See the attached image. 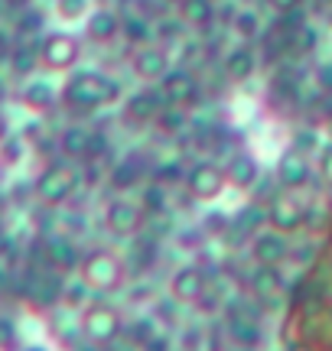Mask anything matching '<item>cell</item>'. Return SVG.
<instances>
[{
	"label": "cell",
	"instance_id": "cell-47",
	"mask_svg": "<svg viewBox=\"0 0 332 351\" xmlns=\"http://www.w3.org/2000/svg\"><path fill=\"white\" fill-rule=\"evenodd\" d=\"M3 208H7V195L0 192V215H3Z\"/></svg>",
	"mask_w": 332,
	"mask_h": 351
},
{
	"label": "cell",
	"instance_id": "cell-7",
	"mask_svg": "<svg viewBox=\"0 0 332 351\" xmlns=\"http://www.w3.org/2000/svg\"><path fill=\"white\" fill-rule=\"evenodd\" d=\"M166 289H169V300L182 302V306H195L209 293V274H205L199 263H182V267H176L169 274Z\"/></svg>",
	"mask_w": 332,
	"mask_h": 351
},
{
	"label": "cell",
	"instance_id": "cell-50",
	"mask_svg": "<svg viewBox=\"0 0 332 351\" xmlns=\"http://www.w3.org/2000/svg\"><path fill=\"white\" fill-rule=\"evenodd\" d=\"M231 351H257V348H231Z\"/></svg>",
	"mask_w": 332,
	"mask_h": 351
},
{
	"label": "cell",
	"instance_id": "cell-15",
	"mask_svg": "<svg viewBox=\"0 0 332 351\" xmlns=\"http://www.w3.org/2000/svg\"><path fill=\"white\" fill-rule=\"evenodd\" d=\"M225 176H228L231 189L248 192V189H254L257 182H261V163H257L254 153L238 150V153H231L228 156V163H225Z\"/></svg>",
	"mask_w": 332,
	"mask_h": 351
},
{
	"label": "cell",
	"instance_id": "cell-23",
	"mask_svg": "<svg viewBox=\"0 0 332 351\" xmlns=\"http://www.w3.org/2000/svg\"><path fill=\"white\" fill-rule=\"evenodd\" d=\"M154 261H156V234H134L130 238V254L124 257V267H134L137 274H147L150 267H154Z\"/></svg>",
	"mask_w": 332,
	"mask_h": 351
},
{
	"label": "cell",
	"instance_id": "cell-16",
	"mask_svg": "<svg viewBox=\"0 0 332 351\" xmlns=\"http://www.w3.org/2000/svg\"><path fill=\"white\" fill-rule=\"evenodd\" d=\"M82 23L91 43H115L121 36V13H115L111 7H91Z\"/></svg>",
	"mask_w": 332,
	"mask_h": 351
},
{
	"label": "cell",
	"instance_id": "cell-4",
	"mask_svg": "<svg viewBox=\"0 0 332 351\" xmlns=\"http://www.w3.org/2000/svg\"><path fill=\"white\" fill-rule=\"evenodd\" d=\"M78 182H82V173H78L75 166L56 160V163L39 169L36 182H33V195H36L39 205L59 208V205H65V202L78 192Z\"/></svg>",
	"mask_w": 332,
	"mask_h": 351
},
{
	"label": "cell",
	"instance_id": "cell-48",
	"mask_svg": "<svg viewBox=\"0 0 332 351\" xmlns=\"http://www.w3.org/2000/svg\"><path fill=\"white\" fill-rule=\"evenodd\" d=\"M7 244V231H3V225H0V247Z\"/></svg>",
	"mask_w": 332,
	"mask_h": 351
},
{
	"label": "cell",
	"instance_id": "cell-22",
	"mask_svg": "<svg viewBox=\"0 0 332 351\" xmlns=\"http://www.w3.org/2000/svg\"><path fill=\"white\" fill-rule=\"evenodd\" d=\"M179 20L192 29H209L218 20L215 0H179Z\"/></svg>",
	"mask_w": 332,
	"mask_h": 351
},
{
	"label": "cell",
	"instance_id": "cell-42",
	"mask_svg": "<svg viewBox=\"0 0 332 351\" xmlns=\"http://www.w3.org/2000/svg\"><path fill=\"white\" fill-rule=\"evenodd\" d=\"M320 173L326 176V179H329L332 182V147L326 153H322V160H320Z\"/></svg>",
	"mask_w": 332,
	"mask_h": 351
},
{
	"label": "cell",
	"instance_id": "cell-44",
	"mask_svg": "<svg viewBox=\"0 0 332 351\" xmlns=\"http://www.w3.org/2000/svg\"><path fill=\"white\" fill-rule=\"evenodd\" d=\"M7 95H10V85H7V75L0 72V101H7Z\"/></svg>",
	"mask_w": 332,
	"mask_h": 351
},
{
	"label": "cell",
	"instance_id": "cell-46",
	"mask_svg": "<svg viewBox=\"0 0 332 351\" xmlns=\"http://www.w3.org/2000/svg\"><path fill=\"white\" fill-rule=\"evenodd\" d=\"M20 351H49V348H43V345H26V348H20Z\"/></svg>",
	"mask_w": 332,
	"mask_h": 351
},
{
	"label": "cell",
	"instance_id": "cell-33",
	"mask_svg": "<svg viewBox=\"0 0 332 351\" xmlns=\"http://www.w3.org/2000/svg\"><path fill=\"white\" fill-rule=\"evenodd\" d=\"M154 332H156V319H150V315H141V319H130V322H124V335H128L137 348H141V345L150 339Z\"/></svg>",
	"mask_w": 332,
	"mask_h": 351
},
{
	"label": "cell",
	"instance_id": "cell-21",
	"mask_svg": "<svg viewBox=\"0 0 332 351\" xmlns=\"http://www.w3.org/2000/svg\"><path fill=\"white\" fill-rule=\"evenodd\" d=\"M91 140H95V130H88V127H82V124H69L59 134V150L69 160H88Z\"/></svg>",
	"mask_w": 332,
	"mask_h": 351
},
{
	"label": "cell",
	"instance_id": "cell-28",
	"mask_svg": "<svg viewBox=\"0 0 332 351\" xmlns=\"http://www.w3.org/2000/svg\"><path fill=\"white\" fill-rule=\"evenodd\" d=\"M154 127L160 134H166V137H176V134H182V130L189 127V111H186L182 104H166L163 111L156 114Z\"/></svg>",
	"mask_w": 332,
	"mask_h": 351
},
{
	"label": "cell",
	"instance_id": "cell-18",
	"mask_svg": "<svg viewBox=\"0 0 332 351\" xmlns=\"http://www.w3.org/2000/svg\"><path fill=\"white\" fill-rule=\"evenodd\" d=\"M303 218H307V212H303V205L296 199H290V195H277V199H270L268 205V225L277 228V231H296V228L303 225Z\"/></svg>",
	"mask_w": 332,
	"mask_h": 351
},
{
	"label": "cell",
	"instance_id": "cell-26",
	"mask_svg": "<svg viewBox=\"0 0 332 351\" xmlns=\"http://www.w3.org/2000/svg\"><path fill=\"white\" fill-rule=\"evenodd\" d=\"M231 29H235V36L241 39V43H257V39L264 36V20H261V13L254 7H241V10H235V16H231Z\"/></svg>",
	"mask_w": 332,
	"mask_h": 351
},
{
	"label": "cell",
	"instance_id": "cell-32",
	"mask_svg": "<svg viewBox=\"0 0 332 351\" xmlns=\"http://www.w3.org/2000/svg\"><path fill=\"white\" fill-rule=\"evenodd\" d=\"M186 169H189V166H182L179 160H166V163L154 166L150 179L160 182V186H173V182H182V179H186Z\"/></svg>",
	"mask_w": 332,
	"mask_h": 351
},
{
	"label": "cell",
	"instance_id": "cell-19",
	"mask_svg": "<svg viewBox=\"0 0 332 351\" xmlns=\"http://www.w3.org/2000/svg\"><path fill=\"white\" fill-rule=\"evenodd\" d=\"M7 65L16 78H33V72L43 69L39 62V39H20L13 43L10 52H7Z\"/></svg>",
	"mask_w": 332,
	"mask_h": 351
},
{
	"label": "cell",
	"instance_id": "cell-20",
	"mask_svg": "<svg viewBox=\"0 0 332 351\" xmlns=\"http://www.w3.org/2000/svg\"><path fill=\"white\" fill-rule=\"evenodd\" d=\"M257 65L261 62H257V52L251 46H235V49H228L222 56V72L231 82H248L257 72Z\"/></svg>",
	"mask_w": 332,
	"mask_h": 351
},
{
	"label": "cell",
	"instance_id": "cell-51",
	"mask_svg": "<svg viewBox=\"0 0 332 351\" xmlns=\"http://www.w3.org/2000/svg\"><path fill=\"white\" fill-rule=\"evenodd\" d=\"M163 3H179V0H163Z\"/></svg>",
	"mask_w": 332,
	"mask_h": 351
},
{
	"label": "cell",
	"instance_id": "cell-31",
	"mask_svg": "<svg viewBox=\"0 0 332 351\" xmlns=\"http://www.w3.org/2000/svg\"><path fill=\"white\" fill-rule=\"evenodd\" d=\"M137 202H141V208L147 215H166V208H169V202H166V186L154 182V179H150V186H143Z\"/></svg>",
	"mask_w": 332,
	"mask_h": 351
},
{
	"label": "cell",
	"instance_id": "cell-29",
	"mask_svg": "<svg viewBox=\"0 0 332 351\" xmlns=\"http://www.w3.org/2000/svg\"><path fill=\"white\" fill-rule=\"evenodd\" d=\"M121 36L128 39L130 46H143V43H154V26H150L147 16L124 13V16H121Z\"/></svg>",
	"mask_w": 332,
	"mask_h": 351
},
{
	"label": "cell",
	"instance_id": "cell-41",
	"mask_svg": "<svg viewBox=\"0 0 332 351\" xmlns=\"http://www.w3.org/2000/svg\"><path fill=\"white\" fill-rule=\"evenodd\" d=\"M268 3L277 13H290V10H300V7H303V0H268Z\"/></svg>",
	"mask_w": 332,
	"mask_h": 351
},
{
	"label": "cell",
	"instance_id": "cell-12",
	"mask_svg": "<svg viewBox=\"0 0 332 351\" xmlns=\"http://www.w3.org/2000/svg\"><path fill=\"white\" fill-rule=\"evenodd\" d=\"M156 88L163 91L166 104H192V101H199V78L192 75L186 65H169V72H166Z\"/></svg>",
	"mask_w": 332,
	"mask_h": 351
},
{
	"label": "cell",
	"instance_id": "cell-43",
	"mask_svg": "<svg viewBox=\"0 0 332 351\" xmlns=\"http://www.w3.org/2000/svg\"><path fill=\"white\" fill-rule=\"evenodd\" d=\"M7 7H13V10H23V7H33V0H3Z\"/></svg>",
	"mask_w": 332,
	"mask_h": 351
},
{
	"label": "cell",
	"instance_id": "cell-13",
	"mask_svg": "<svg viewBox=\"0 0 332 351\" xmlns=\"http://www.w3.org/2000/svg\"><path fill=\"white\" fill-rule=\"evenodd\" d=\"M309 179H313V163L307 160V153L296 150V147L283 150L281 160H277V182H281L283 189L296 192V189L307 186Z\"/></svg>",
	"mask_w": 332,
	"mask_h": 351
},
{
	"label": "cell",
	"instance_id": "cell-25",
	"mask_svg": "<svg viewBox=\"0 0 332 351\" xmlns=\"http://www.w3.org/2000/svg\"><path fill=\"white\" fill-rule=\"evenodd\" d=\"M143 179V166L134 160V156H128V160H117L111 169H108V182H111V189L115 192H121V195H128L130 189H137Z\"/></svg>",
	"mask_w": 332,
	"mask_h": 351
},
{
	"label": "cell",
	"instance_id": "cell-39",
	"mask_svg": "<svg viewBox=\"0 0 332 351\" xmlns=\"http://www.w3.org/2000/svg\"><path fill=\"white\" fill-rule=\"evenodd\" d=\"M141 351H173V339H169L166 332H160V328H156L154 335L141 345Z\"/></svg>",
	"mask_w": 332,
	"mask_h": 351
},
{
	"label": "cell",
	"instance_id": "cell-17",
	"mask_svg": "<svg viewBox=\"0 0 332 351\" xmlns=\"http://www.w3.org/2000/svg\"><path fill=\"white\" fill-rule=\"evenodd\" d=\"M20 104L33 114H49L59 104V88L52 85V82H46V78H29L20 88Z\"/></svg>",
	"mask_w": 332,
	"mask_h": 351
},
{
	"label": "cell",
	"instance_id": "cell-27",
	"mask_svg": "<svg viewBox=\"0 0 332 351\" xmlns=\"http://www.w3.org/2000/svg\"><path fill=\"white\" fill-rule=\"evenodd\" d=\"M281 287H283L281 267H261V263H257V270L248 276V289H251L254 296H261V300H270Z\"/></svg>",
	"mask_w": 332,
	"mask_h": 351
},
{
	"label": "cell",
	"instance_id": "cell-24",
	"mask_svg": "<svg viewBox=\"0 0 332 351\" xmlns=\"http://www.w3.org/2000/svg\"><path fill=\"white\" fill-rule=\"evenodd\" d=\"M228 341L235 348H261V341H264V328L257 326L254 319H248V315H235L228 322Z\"/></svg>",
	"mask_w": 332,
	"mask_h": 351
},
{
	"label": "cell",
	"instance_id": "cell-45",
	"mask_svg": "<svg viewBox=\"0 0 332 351\" xmlns=\"http://www.w3.org/2000/svg\"><path fill=\"white\" fill-rule=\"evenodd\" d=\"M7 134H10V124H7V114L0 111V140L7 137Z\"/></svg>",
	"mask_w": 332,
	"mask_h": 351
},
{
	"label": "cell",
	"instance_id": "cell-49",
	"mask_svg": "<svg viewBox=\"0 0 332 351\" xmlns=\"http://www.w3.org/2000/svg\"><path fill=\"white\" fill-rule=\"evenodd\" d=\"M313 3H320V7H329L332 0H313Z\"/></svg>",
	"mask_w": 332,
	"mask_h": 351
},
{
	"label": "cell",
	"instance_id": "cell-6",
	"mask_svg": "<svg viewBox=\"0 0 332 351\" xmlns=\"http://www.w3.org/2000/svg\"><path fill=\"white\" fill-rule=\"evenodd\" d=\"M182 186L189 192L192 199L199 202H215L222 199V192L228 189V176H225V166L212 163V160H199L186 169V179Z\"/></svg>",
	"mask_w": 332,
	"mask_h": 351
},
{
	"label": "cell",
	"instance_id": "cell-3",
	"mask_svg": "<svg viewBox=\"0 0 332 351\" xmlns=\"http://www.w3.org/2000/svg\"><path fill=\"white\" fill-rule=\"evenodd\" d=\"M78 280L91 289V293H115V289L124 287L128 280V267L117 257L115 251L108 247H95V251L82 254V263H78Z\"/></svg>",
	"mask_w": 332,
	"mask_h": 351
},
{
	"label": "cell",
	"instance_id": "cell-10",
	"mask_svg": "<svg viewBox=\"0 0 332 351\" xmlns=\"http://www.w3.org/2000/svg\"><path fill=\"white\" fill-rule=\"evenodd\" d=\"M166 108V98L163 91L156 85H143V88H134L128 98H124V117H128L130 124H154L156 114Z\"/></svg>",
	"mask_w": 332,
	"mask_h": 351
},
{
	"label": "cell",
	"instance_id": "cell-9",
	"mask_svg": "<svg viewBox=\"0 0 332 351\" xmlns=\"http://www.w3.org/2000/svg\"><path fill=\"white\" fill-rule=\"evenodd\" d=\"M169 65H173V59H169V52L160 43H143L130 56V72L141 82H147V85H156L169 72Z\"/></svg>",
	"mask_w": 332,
	"mask_h": 351
},
{
	"label": "cell",
	"instance_id": "cell-30",
	"mask_svg": "<svg viewBox=\"0 0 332 351\" xmlns=\"http://www.w3.org/2000/svg\"><path fill=\"white\" fill-rule=\"evenodd\" d=\"M43 29H46V13L43 10H36V7L16 10V33H20V39H33Z\"/></svg>",
	"mask_w": 332,
	"mask_h": 351
},
{
	"label": "cell",
	"instance_id": "cell-35",
	"mask_svg": "<svg viewBox=\"0 0 332 351\" xmlns=\"http://www.w3.org/2000/svg\"><path fill=\"white\" fill-rule=\"evenodd\" d=\"M0 351H20V326L13 315L0 313Z\"/></svg>",
	"mask_w": 332,
	"mask_h": 351
},
{
	"label": "cell",
	"instance_id": "cell-36",
	"mask_svg": "<svg viewBox=\"0 0 332 351\" xmlns=\"http://www.w3.org/2000/svg\"><path fill=\"white\" fill-rule=\"evenodd\" d=\"M287 43H294L300 52H313L316 49V43H320V33H316V26L303 23V26H296L294 33L287 36Z\"/></svg>",
	"mask_w": 332,
	"mask_h": 351
},
{
	"label": "cell",
	"instance_id": "cell-40",
	"mask_svg": "<svg viewBox=\"0 0 332 351\" xmlns=\"http://www.w3.org/2000/svg\"><path fill=\"white\" fill-rule=\"evenodd\" d=\"M182 20H173V16H163V20H156V33L160 36H179L182 33Z\"/></svg>",
	"mask_w": 332,
	"mask_h": 351
},
{
	"label": "cell",
	"instance_id": "cell-1",
	"mask_svg": "<svg viewBox=\"0 0 332 351\" xmlns=\"http://www.w3.org/2000/svg\"><path fill=\"white\" fill-rule=\"evenodd\" d=\"M117 98H121L117 78H111L108 72H98V69H78L59 88V101H62L65 108L82 111V114L102 111L108 104H115Z\"/></svg>",
	"mask_w": 332,
	"mask_h": 351
},
{
	"label": "cell",
	"instance_id": "cell-37",
	"mask_svg": "<svg viewBox=\"0 0 332 351\" xmlns=\"http://www.w3.org/2000/svg\"><path fill=\"white\" fill-rule=\"evenodd\" d=\"M0 160L7 166H16L20 160H23V140L13 137V134H7V137L0 140Z\"/></svg>",
	"mask_w": 332,
	"mask_h": 351
},
{
	"label": "cell",
	"instance_id": "cell-5",
	"mask_svg": "<svg viewBox=\"0 0 332 351\" xmlns=\"http://www.w3.org/2000/svg\"><path fill=\"white\" fill-rule=\"evenodd\" d=\"M82 59V39L69 29H52L39 36V62L46 72H72Z\"/></svg>",
	"mask_w": 332,
	"mask_h": 351
},
{
	"label": "cell",
	"instance_id": "cell-38",
	"mask_svg": "<svg viewBox=\"0 0 332 351\" xmlns=\"http://www.w3.org/2000/svg\"><path fill=\"white\" fill-rule=\"evenodd\" d=\"M313 82L322 95H332V59H322L316 69H313Z\"/></svg>",
	"mask_w": 332,
	"mask_h": 351
},
{
	"label": "cell",
	"instance_id": "cell-8",
	"mask_svg": "<svg viewBox=\"0 0 332 351\" xmlns=\"http://www.w3.org/2000/svg\"><path fill=\"white\" fill-rule=\"evenodd\" d=\"M143 218H147V212L141 208V202L128 199V195H117L104 208V228L111 234H117V238H134L143 228Z\"/></svg>",
	"mask_w": 332,
	"mask_h": 351
},
{
	"label": "cell",
	"instance_id": "cell-34",
	"mask_svg": "<svg viewBox=\"0 0 332 351\" xmlns=\"http://www.w3.org/2000/svg\"><path fill=\"white\" fill-rule=\"evenodd\" d=\"M88 10H91V0H56V16L65 20V23L85 20Z\"/></svg>",
	"mask_w": 332,
	"mask_h": 351
},
{
	"label": "cell",
	"instance_id": "cell-2",
	"mask_svg": "<svg viewBox=\"0 0 332 351\" xmlns=\"http://www.w3.org/2000/svg\"><path fill=\"white\" fill-rule=\"evenodd\" d=\"M78 332H82V339L88 341L91 348H108V345H115L124 335V315L111 302L91 300L78 313Z\"/></svg>",
	"mask_w": 332,
	"mask_h": 351
},
{
	"label": "cell",
	"instance_id": "cell-14",
	"mask_svg": "<svg viewBox=\"0 0 332 351\" xmlns=\"http://www.w3.org/2000/svg\"><path fill=\"white\" fill-rule=\"evenodd\" d=\"M43 263H46L49 270H56V274H69V270H78L82 254H78L72 238L52 234V238L43 241Z\"/></svg>",
	"mask_w": 332,
	"mask_h": 351
},
{
	"label": "cell",
	"instance_id": "cell-11",
	"mask_svg": "<svg viewBox=\"0 0 332 351\" xmlns=\"http://www.w3.org/2000/svg\"><path fill=\"white\" fill-rule=\"evenodd\" d=\"M290 251H294L290 238L283 231H277V228L257 231L254 238H251V257L261 267H281L283 261H290Z\"/></svg>",
	"mask_w": 332,
	"mask_h": 351
}]
</instances>
